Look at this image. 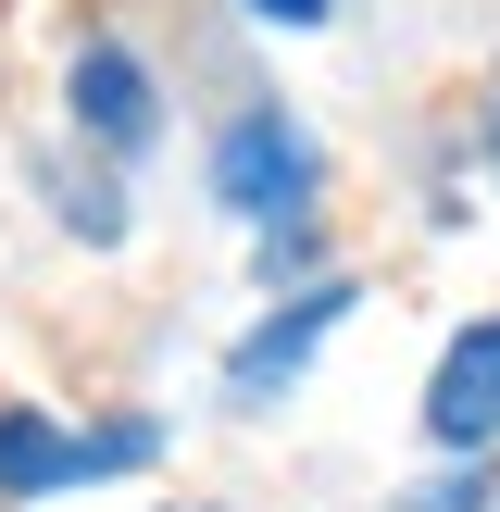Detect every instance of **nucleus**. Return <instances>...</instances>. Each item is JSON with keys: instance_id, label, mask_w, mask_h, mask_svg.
I'll return each mask as SVG.
<instances>
[{"instance_id": "f257e3e1", "label": "nucleus", "mask_w": 500, "mask_h": 512, "mask_svg": "<svg viewBox=\"0 0 500 512\" xmlns=\"http://www.w3.org/2000/svg\"><path fill=\"white\" fill-rule=\"evenodd\" d=\"M213 188H225V213H250V225H300L313 188H325V163H313V138H300L275 100H250V113L225 125V150H213Z\"/></svg>"}, {"instance_id": "f03ea898", "label": "nucleus", "mask_w": 500, "mask_h": 512, "mask_svg": "<svg viewBox=\"0 0 500 512\" xmlns=\"http://www.w3.org/2000/svg\"><path fill=\"white\" fill-rule=\"evenodd\" d=\"M138 425H113V438H50L38 413H0V500H38V488H88V475H125L138 463Z\"/></svg>"}, {"instance_id": "7ed1b4c3", "label": "nucleus", "mask_w": 500, "mask_h": 512, "mask_svg": "<svg viewBox=\"0 0 500 512\" xmlns=\"http://www.w3.org/2000/svg\"><path fill=\"white\" fill-rule=\"evenodd\" d=\"M425 425H438L450 450H488L500 438V313L463 325V338L438 350V388H425Z\"/></svg>"}, {"instance_id": "20e7f679", "label": "nucleus", "mask_w": 500, "mask_h": 512, "mask_svg": "<svg viewBox=\"0 0 500 512\" xmlns=\"http://www.w3.org/2000/svg\"><path fill=\"white\" fill-rule=\"evenodd\" d=\"M75 125H88L100 150H150V125H163V100H150V75L125 63L113 38L75 50Z\"/></svg>"}, {"instance_id": "39448f33", "label": "nucleus", "mask_w": 500, "mask_h": 512, "mask_svg": "<svg viewBox=\"0 0 500 512\" xmlns=\"http://www.w3.org/2000/svg\"><path fill=\"white\" fill-rule=\"evenodd\" d=\"M350 300H363V288H313V300H288V313H275L263 338H238V363H225V388H238V400H275V388L300 375V350H313L325 325L350 313Z\"/></svg>"}, {"instance_id": "423d86ee", "label": "nucleus", "mask_w": 500, "mask_h": 512, "mask_svg": "<svg viewBox=\"0 0 500 512\" xmlns=\"http://www.w3.org/2000/svg\"><path fill=\"white\" fill-rule=\"evenodd\" d=\"M413 512H475V475H450V488H425Z\"/></svg>"}, {"instance_id": "0eeeda50", "label": "nucleus", "mask_w": 500, "mask_h": 512, "mask_svg": "<svg viewBox=\"0 0 500 512\" xmlns=\"http://www.w3.org/2000/svg\"><path fill=\"white\" fill-rule=\"evenodd\" d=\"M263 13H275V25H325V0H263Z\"/></svg>"}, {"instance_id": "6e6552de", "label": "nucleus", "mask_w": 500, "mask_h": 512, "mask_svg": "<svg viewBox=\"0 0 500 512\" xmlns=\"http://www.w3.org/2000/svg\"><path fill=\"white\" fill-rule=\"evenodd\" d=\"M488 163H500V125H488Z\"/></svg>"}]
</instances>
